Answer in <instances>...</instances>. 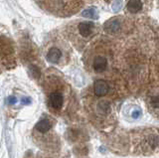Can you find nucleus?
<instances>
[{
  "mask_svg": "<svg viewBox=\"0 0 159 158\" xmlns=\"http://www.w3.org/2000/svg\"><path fill=\"white\" fill-rule=\"evenodd\" d=\"M44 88L49 110L54 113H61L65 110L69 95L67 84L61 77L50 75L45 78Z\"/></svg>",
  "mask_w": 159,
  "mask_h": 158,
  "instance_id": "obj_1",
  "label": "nucleus"
},
{
  "mask_svg": "<svg viewBox=\"0 0 159 158\" xmlns=\"http://www.w3.org/2000/svg\"><path fill=\"white\" fill-rule=\"evenodd\" d=\"M98 27L93 22H77L68 27L70 39L76 45L83 46L96 35Z\"/></svg>",
  "mask_w": 159,
  "mask_h": 158,
  "instance_id": "obj_2",
  "label": "nucleus"
},
{
  "mask_svg": "<svg viewBox=\"0 0 159 158\" xmlns=\"http://www.w3.org/2000/svg\"><path fill=\"white\" fill-rule=\"evenodd\" d=\"M46 60L54 65H65L69 60L66 44L61 40H52L45 48Z\"/></svg>",
  "mask_w": 159,
  "mask_h": 158,
  "instance_id": "obj_3",
  "label": "nucleus"
},
{
  "mask_svg": "<svg viewBox=\"0 0 159 158\" xmlns=\"http://www.w3.org/2000/svg\"><path fill=\"white\" fill-rule=\"evenodd\" d=\"M138 144L140 146V151L145 154L156 151L159 148V133L154 129L142 131Z\"/></svg>",
  "mask_w": 159,
  "mask_h": 158,
  "instance_id": "obj_4",
  "label": "nucleus"
},
{
  "mask_svg": "<svg viewBox=\"0 0 159 158\" xmlns=\"http://www.w3.org/2000/svg\"><path fill=\"white\" fill-rule=\"evenodd\" d=\"M87 64L91 72L94 74H102L108 69V58L104 54L94 50L89 53Z\"/></svg>",
  "mask_w": 159,
  "mask_h": 158,
  "instance_id": "obj_5",
  "label": "nucleus"
},
{
  "mask_svg": "<svg viewBox=\"0 0 159 158\" xmlns=\"http://www.w3.org/2000/svg\"><path fill=\"white\" fill-rule=\"evenodd\" d=\"M53 124H54V122L52 118L45 116L37 122V124L35 125V130H36L39 134H45V133H48L52 129Z\"/></svg>",
  "mask_w": 159,
  "mask_h": 158,
  "instance_id": "obj_6",
  "label": "nucleus"
},
{
  "mask_svg": "<svg viewBox=\"0 0 159 158\" xmlns=\"http://www.w3.org/2000/svg\"><path fill=\"white\" fill-rule=\"evenodd\" d=\"M109 90L108 84L103 80H98L93 85V93L97 97H103L107 95Z\"/></svg>",
  "mask_w": 159,
  "mask_h": 158,
  "instance_id": "obj_7",
  "label": "nucleus"
},
{
  "mask_svg": "<svg viewBox=\"0 0 159 158\" xmlns=\"http://www.w3.org/2000/svg\"><path fill=\"white\" fill-rule=\"evenodd\" d=\"M104 29L109 33H116L118 31H120V29H121L120 20H119L118 18L111 19V20L104 24Z\"/></svg>",
  "mask_w": 159,
  "mask_h": 158,
  "instance_id": "obj_8",
  "label": "nucleus"
},
{
  "mask_svg": "<svg viewBox=\"0 0 159 158\" xmlns=\"http://www.w3.org/2000/svg\"><path fill=\"white\" fill-rule=\"evenodd\" d=\"M142 9L141 0H129L127 3V10L130 13H138Z\"/></svg>",
  "mask_w": 159,
  "mask_h": 158,
  "instance_id": "obj_9",
  "label": "nucleus"
},
{
  "mask_svg": "<svg viewBox=\"0 0 159 158\" xmlns=\"http://www.w3.org/2000/svg\"><path fill=\"white\" fill-rule=\"evenodd\" d=\"M83 16L89 18V19H97L98 13H97V10L94 8H89V9H87V10H84L83 12Z\"/></svg>",
  "mask_w": 159,
  "mask_h": 158,
  "instance_id": "obj_10",
  "label": "nucleus"
},
{
  "mask_svg": "<svg viewBox=\"0 0 159 158\" xmlns=\"http://www.w3.org/2000/svg\"><path fill=\"white\" fill-rule=\"evenodd\" d=\"M149 103L153 110H159V95L152 97L149 101Z\"/></svg>",
  "mask_w": 159,
  "mask_h": 158,
  "instance_id": "obj_11",
  "label": "nucleus"
},
{
  "mask_svg": "<svg viewBox=\"0 0 159 158\" xmlns=\"http://www.w3.org/2000/svg\"><path fill=\"white\" fill-rule=\"evenodd\" d=\"M140 115H141V112L139 111H132V117L133 118H138L139 116H140Z\"/></svg>",
  "mask_w": 159,
  "mask_h": 158,
  "instance_id": "obj_12",
  "label": "nucleus"
},
{
  "mask_svg": "<svg viewBox=\"0 0 159 158\" xmlns=\"http://www.w3.org/2000/svg\"><path fill=\"white\" fill-rule=\"evenodd\" d=\"M30 102H31V100H30L29 97H23L22 98V103H23V105H29Z\"/></svg>",
  "mask_w": 159,
  "mask_h": 158,
  "instance_id": "obj_13",
  "label": "nucleus"
},
{
  "mask_svg": "<svg viewBox=\"0 0 159 158\" xmlns=\"http://www.w3.org/2000/svg\"><path fill=\"white\" fill-rule=\"evenodd\" d=\"M17 102V98L15 97H9V103H11V105H14V103H16Z\"/></svg>",
  "mask_w": 159,
  "mask_h": 158,
  "instance_id": "obj_14",
  "label": "nucleus"
}]
</instances>
